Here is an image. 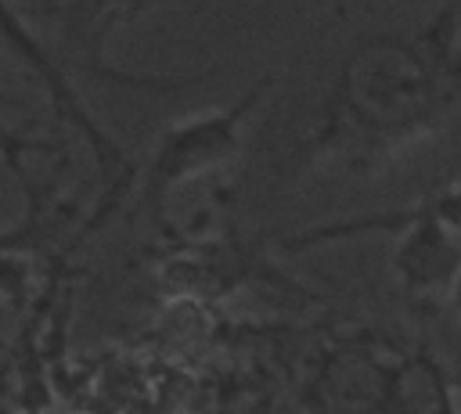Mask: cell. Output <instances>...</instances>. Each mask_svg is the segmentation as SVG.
I'll list each match as a JSON object with an SVG mask.
<instances>
[{"mask_svg": "<svg viewBox=\"0 0 461 414\" xmlns=\"http://www.w3.org/2000/svg\"><path fill=\"white\" fill-rule=\"evenodd\" d=\"M461 112V4L360 36L299 140L306 169L382 176Z\"/></svg>", "mask_w": 461, "mask_h": 414, "instance_id": "6da1fadb", "label": "cell"}, {"mask_svg": "<svg viewBox=\"0 0 461 414\" xmlns=\"http://www.w3.org/2000/svg\"><path fill=\"white\" fill-rule=\"evenodd\" d=\"M270 86H274V76L267 72L256 83H249L234 101L202 108L169 122L155 137L144 166L137 169V209L158 216L173 191L230 166L245 148V126L263 104Z\"/></svg>", "mask_w": 461, "mask_h": 414, "instance_id": "7a4b0ae2", "label": "cell"}, {"mask_svg": "<svg viewBox=\"0 0 461 414\" xmlns=\"http://www.w3.org/2000/svg\"><path fill=\"white\" fill-rule=\"evenodd\" d=\"M36 14L58 22V36H61V47L72 54V65L86 68L90 76L112 79L119 86L173 94V90H184L187 83H198L205 76V72H194V76H137V72H115V68H108L104 58H101V40L112 32L108 29L112 22H119L122 14H133L126 7H40Z\"/></svg>", "mask_w": 461, "mask_h": 414, "instance_id": "3957f363", "label": "cell"}, {"mask_svg": "<svg viewBox=\"0 0 461 414\" xmlns=\"http://www.w3.org/2000/svg\"><path fill=\"white\" fill-rule=\"evenodd\" d=\"M447 302L461 313V270H457V277H454V284H450V292H447Z\"/></svg>", "mask_w": 461, "mask_h": 414, "instance_id": "277c9868", "label": "cell"}]
</instances>
